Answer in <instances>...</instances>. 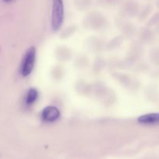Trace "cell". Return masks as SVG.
Wrapping results in <instances>:
<instances>
[{
	"mask_svg": "<svg viewBox=\"0 0 159 159\" xmlns=\"http://www.w3.org/2000/svg\"><path fill=\"white\" fill-rule=\"evenodd\" d=\"M3 2H12L13 0H2Z\"/></svg>",
	"mask_w": 159,
	"mask_h": 159,
	"instance_id": "obj_6",
	"label": "cell"
},
{
	"mask_svg": "<svg viewBox=\"0 0 159 159\" xmlns=\"http://www.w3.org/2000/svg\"><path fill=\"white\" fill-rule=\"evenodd\" d=\"M36 60V50L34 47L28 48L22 61L20 72L23 77H26L32 72Z\"/></svg>",
	"mask_w": 159,
	"mask_h": 159,
	"instance_id": "obj_2",
	"label": "cell"
},
{
	"mask_svg": "<svg viewBox=\"0 0 159 159\" xmlns=\"http://www.w3.org/2000/svg\"><path fill=\"white\" fill-rule=\"evenodd\" d=\"M137 121L142 124H159V113H148L139 116Z\"/></svg>",
	"mask_w": 159,
	"mask_h": 159,
	"instance_id": "obj_4",
	"label": "cell"
},
{
	"mask_svg": "<svg viewBox=\"0 0 159 159\" xmlns=\"http://www.w3.org/2000/svg\"><path fill=\"white\" fill-rule=\"evenodd\" d=\"M51 28L54 31L59 30L64 19L63 0H51Z\"/></svg>",
	"mask_w": 159,
	"mask_h": 159,
	"instance_id": "obj_1",
	"label": "cell"
},
{
	"mask_svg": "<svg viewBox=\"0 0 159 159\" xmlns=\"http://www.w3.org/2000/svg\"><path fill=\"white\" fill-rule=\"evenodd\" d=\"M37 98V91L34 88H31L28 90L26 95V105H32Z\"/></svg>",
	"mask_w": 159,
	"mask_h": 159,
	"instance_id": "obj_5",
	"label": "cell"
},
{
	"mask_svg": "<svg viewBox=\"0 0 159 159\" xmlns=\"http://www.w3.org/2000/svg\"><path fill=\"white\" fill-rule=\"evenodd\" d=\"M60 116V112L58 108L55 107H48L43 110L41 113V117L44 121L48 123L57 120Z\"/></svg>",
	"mask_w": 159,
	"mask_h": 159,
	"instance_id": "obj_3",
	"label": "cell"
}]
</instances>
